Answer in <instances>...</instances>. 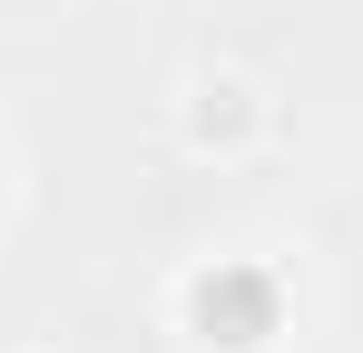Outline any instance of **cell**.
Listing matches in <instances>:
<instances>
[{"label": "cell", "instance_id": "cell-1", "mask_svg": "<svg viewBox=\"0 0 363 353\" xmlns=\"http://www.w3.org/2000/svg\"><path fill=\"white\" fill-rule=\"evenodd\" d=\"M167 314L196 353H275L295 334V275L275 255H196L167 294Z\"/></svg>", "mask_w": 363, "mask_h": 353}, {"label": "cell", "instance_id": "cell-2", "mask_svg": "<svg viewBox=\"0 0 363 353\" xmlns=\"http://www.w3.org/2000/svg\"><path fill=\"white\" fill-rule=\"evenodd\" d=\"M265 128H275V108H265V89H255L245 69H196V79H186L177 138L196 147V157H245Z\"/></svg>", "mask_w": 363, "mask_h": 353}, {"label": "cell", "instance_id": "cell-3", "mask_svg": "<svg viewBox=\"0 0 363 353\" xmlns=\"http://www.w3.org/2000/svg\"><path fill=\"white\" fill-rule=\"evenodd\" d=\"M0 206H10V147H0Z\"/></svg>", "mask_w": 363, "mask_h": 353}]
</instances>
